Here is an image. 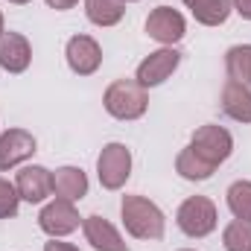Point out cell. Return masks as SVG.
<instances>
[{"instance_id": "6da1fadb", "label": "cell", "mask_w": 251, "mask_h": 251, "mask_svg": "<svg viewBox=\"0 0 251 251\" xmlns=\"http://www.w3.org/2000/svg\"><path fill=\"white\" fill-rule=\"evenodd\" d=\"M120 219H123L126 231L134 237V240H161L164 231H167V216L164 210L149 201L146 196H123L120 201Z\"/></svg>"}, {"instance_id": "7a4b0ae2", "label": "cell", "mask_w": 251, "mask_h": 251, "mask_svg": "<svg viewBox=\"0 0 251 251\" xmlns=\"http://www.w3.org/2000/svg\"><path fill=\"white\" fill-rule=\"evenodd\" d=\"M102 105L114 120H140L149 108V94L143 85H137L134 79H117L105 88L102 94Z\"/></svg>"}, {"instance_id": "3957f363", "label": "cell", "mask_w": 251, "mask_h": 251, "mask_svg": "<svg viewBox=\"0 0 251 251\" xmlns=\"http://www.w3.org/2000/svg\"><path fill=\"white\" fill-rule=\"evenodd\" d=\"M216 222H219V210L207 196H190L176 210V225L193 240H201V237L213 234Z\"/></svg>"}, {"instance_id": "277c9868", "label": "cell", "mask_w": 251, "mask_h": 251, "mask_svg": "<svg viewBox=\"0 0 251 251\" xmlns=\"http://www.w3.org/2000/svg\"><path fill=\"white\" fill-rule=\"evenodd\" d=\"M131 176V149L126 143H105L97 158V178L105 190H120Z\"/></svg>"}, {"instance_id": "5b68a950", "label": "cell", "mask_w": 251, "mask_h": 251, "mask_svg": "<svg viewBox=\"0 0 251 251\" xmlns=\"http://www.w3.org/2000/svg\"><path fill=\"white\" fill-rule=\"evenodd\" d=\"M190 146H193L204 161H210L213 167H219V164H225V161L231 158V152H234V137H231L228 128H222V126H216V123H207V126H199V128L193 131Z\"/></svg>"}, {"instance_id": "8992f818", "label": "cell", "mask_w": 251, "mask_h": 251, "mask_svg": "<svg viewBox=\"0 0 251 251\" xmlns=\"http://www.w3.org/2000/svg\"><path fill=\"white\" fill-rule=\"evenodd\" d=\"M178 64H181V53H178L176 47H161V50L149 53L143 62L137 64L134 82L143 85L146 91H149V88H158V85H164V82L178 70Z\"/></svg>"}, {"instance_id": "52a82bcc", "label": "cell", "mask_w": 251, "mask_h": 251, "mask_svg": "<svg viewBox=\"0 0 251 251\" xmlns=\"http://www.w3.org/2000/svg\"><path fill=\"white\" fill-rule=\"evenodd\" d=\"M146 35L155 38V41L164 44V47H173V44H178V41L187 35V21H184V15H181L178 9H173V6H158V9H152L149 18H146Z\"/></svg>"}, {"instance_id": "ba28073f", "label": "cell", "mask_w": 251, "mask_h": 251, "mask_svg": "<svg viewBox=\"0 0 251 251\" xmlns=\"http://www.w3.org/2000/svg\"><path fill=\"white\" fill-rule=\"evenodd\" d=\"M79 225H82V216H79L76 204L67 201V199H53V201L44 204L41 213H38V228H41L47 237H56V240L73 234Z\"/></svg>"}, {"instance_id": "9c48e42d", "label": "cell", "mask_w": 251, "mask_h": 251, "mask_svg": "<svg viewBox=\"0 0 251 251\" xmlns=\"http://www.w3.org/2000/svg\"><path fill=\"white\" fill-rule=\"evenodd\" d=\"M64 59L76 76H94L102 64V47L91 35H73L64 44Z\"/></svg>"}, {"instance_id": "30bf717a", "label": "cell", "mask_w": 251, "mask_h": 251, "mask_svg": "<svg viewBox=\"0 0 251 251\" xmlns=\"http://www.w3.org/2000/svg\"><path fill=\"white\" fill-rule=\"evenodd\" d=\"M35 149H38V140H35L32 131H26V128H6L0 134V173L29 161L35 155Z\"/></svg>"}, {"instance_id": "8fae6325", "label": "cell", "mask_w": 251, "mask_h": 251, "mask_svg": "<svg viewBox=\"0 0 251 251\" xmlns=\"http://www.w3.org/2000/svg\"><path fill=\"white\" fill-rule=\"evenodd\" d=\"M15 187L21 201H29V204H41L53 196V173L41 164H29L24 167L18 176H15Z\"/></svg>"}, {"instance_id": "7c38bea8", "label": "cell", "mask_w": 251, "mask_h": 251, "mask_svg": "<svg viewBox=\"0 0 251 251\" xmlns=\"http://www.w3.org/2000/svg\"><path fill=\"white\" fill-rule=\"evenodd\" d=\"M82 234H85V240L91 243L94 251H128L126 240L120 237V231L105 216H100V213L82 219Z\"/></svg>"}, {"instance_id": "4fadbf2b", "label": "cell", "mask_w": 251, "mask_h": 251, "mask_svg": "<svg viewBox=\"0 0 251 251\" xmlns=\"http://www.w3.org/2000/svg\"><path fill=\"white\" fill-rule=\"evenodd\" d=\"M32 62V44L26 41V35L6 29L0 35V67L6 73H24Z\"/></svg>"}, {"instance_id": "5bb4252c", "label": "cell", "mask_w": 251, "mask_h": 251, "mask_svg": "<svg viewBox=\"0 0 251 251\" xmlns=\"http://www.w3.org/2000/svg\"><path fill=\"white\" fill-rule=\"evenodd\" d=\"M222 111L237 120V123H251V88L237 82V79H225L222 88Z\"/></svg>"}, {"instance_id": "9a60e30c", "label": "cell", "mask_w": 251, "mask_h": 251, "mask_svg": "<svg viewBox=\"0 0 251 251\" xmlns=\"http://www.w3.org/2000/svg\"><path fill=\"white\" fill-rule=\"evenodd\" d=\"M53 193L56 199H67V201H82L88 196V176L79 167H59L53 173Z\"/></svg>"}, {"instance_id": "2e32d148", "label": "cell", "mask_w": 251, "mask_h": 251, "mask_svg": "<svg viewBox=\"0 0 251 251\" xmlns=\"http://www.w3.org/2000/svg\"><path fill=\"white\" fill-rule=\"evenodd\" d=\"M181 3L193 12V18L201 26H222L234 12L231 0H181Z\"/></svg>"}, {"instance_id": "e0dca14e", "label": "cell", "mask_w": 251, "mask_h": 251, "mask_svg": "<svg viewBox=\"0 0 251 251\" xmlns=\"http://www.w3.org/2000/svg\"><path fill=\"white\" fill-rule=\"evenodd\" d=\"M176 173H178L184 181H207V178L216 173V167H213L210 161H204L193 146H187V149H181L178 158H176Z\"/></svg>"}, {"instance_id": "ac0fdd59", "label": "cell", "mask_w": 251, "mask_h": 251, "mask_svg": "<svg viewBox=\"0 0 251 251\" xmlns=\"http://www.w3.org/2000/svg\"><path fill=\"white\" fill-rule=\"evenodd\" d=\"M85 15L94 26H117L126 15L123 0H85Z\"/></svg>"}, {"instance_id": "d6986e66", "label": "cell", "mask_w": 251, "mask_h": 251, "mask_svg": "<svg viewBox=\"0 0 251 251\" xmlns=\"http://www.w3.org/2000/svg\"><path fill=\"white\" fill-rule=\"evenodd\" d=\"M225 73L251 88V44H234L225 53Z\"/></svg>"}, {"instance_id": "ffe728a7", "label": "cell", "mask_w": 251, "mask_h": 251, "mask_svg": "<svg viewBox=\"0 0 251 251\" xmlns=\"http://www.w3.org/2000/svg\"><path fill=\"white\" fill-rule=\"evenodd\" d=\"M225 251H251V219H234L222 231Z\"/></svg>"}, {"instance_id": "44dd1931", "label": "cell", "mask_w": 251, "mask_h": 251, "mask_svg": "<svg viewBox=\"0 0 251 251\" xmlns=\"http://www.w3.org/2000/svg\"><path fill=\"white\" fill-rule=\"evenodd\" d=\"M225 199H228V210L234 213V219H251V181H243V178L234 181Z\"/></svg>"}, {"instance_id": "7402d4cb", "label": "cell", "mask_w": 251, "mask_h": 251, "mask_svg": "<svg viewBox=\"0 0 251 251\" xmlns=\"http://www.w3.org/2000/svg\"><path fill=\"white\" fill-rule=\"evenodd\" d=\"M18 207H21L18 187L12 181L0 178V219H15L18 216Z\"/></svg>"}, {"instance_id": "603a6c76", "label": "cell", "mask_w": 251, "mask_h": 251, "mask_svg": "<svg viewBox=\"0 0 251 251\" xmlns=\"http://www.w3.org/2000/svg\"><path fill=\"white\" fill-rule=\"evenodd\" d=\"M231 6H234V12H237L240 18L251 21V0H231Z\"/></svg>"}, {"instance_id": "cb8c5ba5", "label": "cell", "mask_w": 251, "mask_h": 251, "mask_svg": "<svg viewBox=\"0 0 251 251\" xmlns=\"http://www.w3.org/2000/svg\"><path fill=\"white\" fill-rule=\"evenodd\" d=\"M44 251H79L73 243H62V240H50V243H44Z\"/></svg>"}, {"instance_id": "d4e9b609", "label": "cell", "mask_w": 251, "mask_h": 251, "mask_svg": "<svg viewBox=\"0 0 251 251\" xmlns=\"http://www.w3.org/2000/svg\"><path fill=\"white\" fill-rule=\"evenodd\" d=\"M79 0H47V6L50 9H56V12H67V9H73Z\"/></svg>"}, {"instance_id": "484cf974", "label": "cell", "mask_w": 251, "mask_h": 251, "mask_svg": "<svg viewBox=\"0 0 251 251\" xmlns=\"http://www.w3.org/2000/svg\"><path fill=\"white\" fill-rule=\"evenodd\" d=\"M9 3H15V6H26V3H32V0H9Z\"/></svg>"}, {"instance_id": "4316f807", "label": "cell", "mask_w": 251, "mask_h": 251, "mask_svg": "<svg viewBox=\"0 0 251 251\" xmlns=\"http://www.w3.org/2000/svg\"><path fill=\"white\" fill-rule=\"evenodd\" d=\"M6 32V26H3V12H0V35Z\"/></svg>"}, {"instance_id": "83f0119b", "label": "cell", "mask_w": 251, "mask_h": 251, "mask_svg": "<svg viewBox=\"0 0 251 251\" xmlns=\"http://www.w3.org/2000/svg\"><path fill=\"white\" fill-rule=\"evenodd\" d=\"M123 3H134V0H123Z\"/></svg>"}, {"instance_id": "f1b7e54d", "label": "cell", "mask_w": 251, "mask_h": 251, "mask_svg": "<svg viewBox=\"0 0 251 251\" xmlns=\"http://www.w3.org/2000/svg\"><path fill=\"white\" fill-rule=\"evenodd\" d=\"M181 251H193V249H181Z\"/></svg>"}]
</instances>
